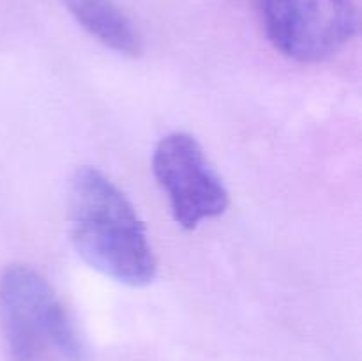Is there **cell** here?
I'll return each mask as SVG.
<instances>
[{
	"label": "cell",
	"instance_id": "6da1fadb",
	"mask_svg": "<svg viewBox=\"0 0 362 361\" xmlns=\"http://www.w3.org/2000/svg\"><path fill=\"white\" fill-rule=\"evenodd\" d=\"M71 241L92 269L127 287L152 283L158 271L147 230L124 191L94 166L71 183Z\"/></svg>",
	"mask_w": 362,
	"mask_h": 361
},
{
	"label": "cell",
	"instance_id": "7a4b0ae2",
	"mask_svg": "<svg viewBox=\"0 0 362 361\" xmlns=\"http://www.w3.org/2000/svg\"><path fill=\"white\" fill-rule=\"evenodd\" d=\"M0 324L14 361H35L53 349L81 361L85 345L73 317L35 269L13 264L0 276Z\"/></svg>",
	"mask_w": 362,
	"mask_h": 361
},
{
	"label": "cell",
	"instance_id": "3957f363",
	"mask_svg": "<svg viewBox=\"0 0 362 361\" xmlns=\"http://www.w3.org/2000/svg\"><path fill=\"white\" fill-rule=\"evenodd\" d=\"M265 35L281 55L317 64L341 52L359 30L354 0H253Z\"/></svg>",
	"mask_w": 362,
	"mask_h": 361
},
{
	"label": "cell",
	"instance_id": "277c9868",
	"mask_svg": "<svg viewBox=\"0 0 362 361\" xmlns=\"http://www.w3.org/2000/svg\"><path fill=\"white\" fill-rule=\"evenodd\" d=\"M152 172L184 230H194L228 207V190L191 134L175 131L163 137L152 154Z\"/></svg>",
	"mask_w": 362,
	"mask_h": 361
},
{
	"label": "cell",
	"instance_id": "5b68a950",
	"mask_svg": "<svg viewBox=\"0 0 362 361\" xmlns=\"http://www.w3.org/2000/svg\"><path fill=\"white\" fill-rule=\"evenodd\" d=\"M81 28L106 48L124 57H136L144 50L141 35L133 21L113 0H60Z\"/></svg>",
	"mask_w": 362,
	"mask_h": 361
}]
</instances>
